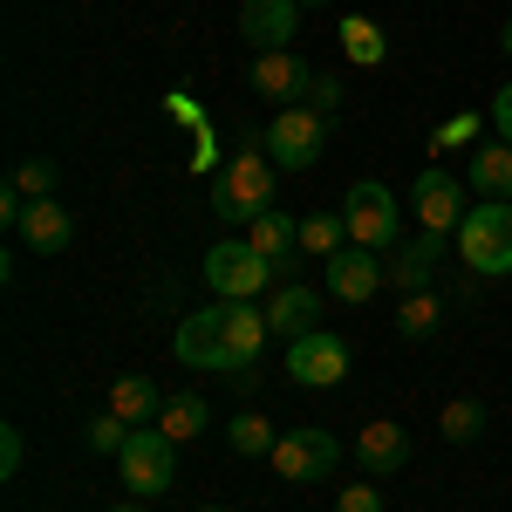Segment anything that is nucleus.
<instances>
[{
  "label": "nucleus",
  "mask_w": 512,
  "mask_h": 512,
  "mask_svg": "<svg viewBox=\"0 0 512 512\" xmlns=\"http://www.w3.org/2000/svg\"><path fill=\"white\" fill-rule=\"evenodd\" d=\"M321 301L315 287H301V280H287V287H274V301H267V328H274L280 342H301V335H315L321 328Z\"/></svg>",
  "instance_id": "2eb2a0df"
},
{
  "label": "nucleus",
  "mask_w": 512,
  "mask_h": 512,
  "mask_svg": "<svg viewBox=\"0 0 512 512\" xmlns=\"http://www.w3.org/2000/svg\"><path fill=\"white\" fill-rule=\"evenodd\" d=\"M274 171L280 164L267 158V144L246 137L233 158L219 164V178H212V212H219L226 226H253L260 212H274Z\"/></svg>",
  "instance_id": "f257e3e1"
},
{
  "label": "nucleus",
  "mask_w": 512,
  "mask_h": 512,
  "mask_svg": "<svg viewBox=\"0 0 512 512\" xmlns=\"http://www.w3.org/2000/svg\"><path fill=\"white\" fill-rule=\"evenodd\" d=\"M246 239H253L274 267H287V260H294V246H301V219H287V212L274 205V212H260V219L246 226Z\"/></svg>",
  "instance_id": "412c9836"
},
{
  "label": "nucleus",
  "mask_w": 512,
  "mask_h": 512,
  "mask_svg": "<svg viewBox=\"0 0 512 512\" xmlns=\"http://www.w3.org/2000/svg\"><path fill=\"white\" fill-rule=\"evenodd\" d=\"M287 376H294L301 390H335V383L349 376V342H342L335 328H315V335L287 342Z\"/></svg>",
  "instance_id": "6e6552de"
},
{
  "label": "nucleus",
  "mask_w": 512,
  "mask_h": 512,
  "mask_svg": "<svg viewBox=\"0 0 512 512\" xmlns=\"http://www.w3.org/2000/svg\"><path fill=\"white\" fill-rule=\"evenodd\" d=\"M21 246H35V253H62L69 239H76V219H69V205H55V198H28V212H21Z\"/></svg>",
  "instance_id": "f3484780"
},
{
  "label": "nucleus",
  "mask_w": 512,
  "mask_h": 512,
  "mask_svg": "<svg viewBox=\"0 0 512 512\" xmlns=\"http://www.w3.org/2000/svg\"><path fill=\"white\" fill-rule=\"evenodd\" d=\"M465 198H472V185L431 164V171H417V192H410V212H417V226H424V233H458V226H465V212H472Z\"/></svg>",
  "instance_id": "1a4fd4ad"
},
{
  "label": "nucleus",
  "mask_w": 512,
  "mask_h": 512,
  "mask_svg": "<svg viewBox=\"0 0 512 512\" xmlns=\"http://www.w3.org/2000/svg\"><path fill=\"white\" fill-rule=\"evenodd\" d=\"M308 110H321V117H328V110H342V82H335V76H315V89H308Z\"/></svg>",
  "instance_id": "2f4dec72"
},
{
  "label": "nucleus",
  "mask_w": 512,
  "mask_h": 512,
  "mask_svg": "<svg viewBox=\"0 0 512 512\" xmlns=\"http://www.w3.org/2000/svg\"><path fill=\"white\" fill-rule=\"evenodd\" d=\"M335 458H342V444L321 431V424H294V431H280L267 465H274L280 485H315V478L335 472Z\"/></svg>",
  "instance_id": "423d86ee"
},
{
  "label": "nucleus",
  "mask_w": 512,
  "mask_h": 512,
  "mask_svg": "<svg viewBox=\"0 0 512 512\" xmlns=\"http://www.w3.org/2000/svg\"><path fill=\"white\" fill-rule=\"evenodd\" d=\"M7 185H14L21 198H55V164H48V158H21Z\"/></svg>",
  "instance_id": "cd10ccee"
},
{
  "label": "nucleus",
  "mask_w": 512,
  "mask_h": 512,
  "mask_svg": "<svg viewBox=\"0 0 512 512\" xmlns=\"http://www.w3.org/2000/svg\"><path fill=\"white\" fill-rule=\"evenodd\" d=\"M267 158L280 164V171H315V158L328 151V117L321 110H308V103H294V110H280L274 123H267Z\"/></svg>",
  "instance_id": "39448f33"
},
{
  "label": "nucleus",
  "mask_w": 512,
  "mask_h": 512,
  "mask_svg": "<svg viewBox=\"0 0 512 512\" xmlns=\"http://www.w3.org/2000/svg\"><path fill=\"white\" fill-rule=\"evenodd\" d=\"M444 239H451V233H417V239H403V246H396L390 280L403 287V294H424V287H431L437 260H444Z\"/></svg>",
  "instance_id": "a211bd4d"
},
{
  "label": "nucleus",
  "mask_w": 512,
  "mask_h": 512,
  "mask_svg": "<svg viewBox=\"0 0 512 512\" xmlns=\"http://www.w3.org/2000/svg\"><path fill=\"white\" fill-rule=\"evenodd\" d=\"M267 335H274V328H267V308H260V301H226V349H233V376L260 362Z\"/></svg>",
  "instance_id": "dca6fc26"
},
{
  "label": "nucleus",
  "mask_w": 512,
  "mask_h": 512,
  "mask_svg": "<svg viewBox=\"0 0 512 512\" xmlns=\"http://www.w3.org/2000/svg\"><path fill=\"white\" fill-rule=\"evenodd\" d=\"M110 512H144V506H137V499H130V506H110Z\"/></svg>",
  "instance_id": "c9c22d12"
},
{
  "label": "nucleus",
  "mask_w": 512,
  "mask_h": 512,
  "mask_svg": "<svg viewBox=\"0 0 512 512\" xmlns=\"http://www.w3.org/2000/svg\"><path fill=\"white\" fill-rule=\"evenodd\" d=\"M349 246V219L342 212H315V219H301V253L308 260H335Z\"/></svg>",
  "instance_id": "4be33fe9"
},
{
  "label": "nucleus",
  "mask_w": 512,
  "mask_h": 512,
  "mask_svg": "<svg viewBox=\"0 0 512 512\" xmlns=\"http://www.w3.org/2000/svg\"><path fill=\"white\" fill-rule=\"evenodd\" d=\"M301 28V0H246L239 7V35L253 48H287Z\"/></svg>",
  "instance_id": "4468645a"
},
{
  "label": "nucleus",
  "mask_w": 512,
  "mask_h": 512,
  "mask_svg": "<svg viewBox=\"0 0 512 512\" xmlns=\"http://www.w3.org/2000/svg\"><path fill=\"white\" fill-rule=\"evenodd\" d=\"M451 239H458V260L478 280H506L512 274V198H478Z\"/></svg>",
  "instance_id": "f03ea898"
},
{
  "label": "nucleus",
  "mask_w": 512,
  "mask_h": 512,
  "mask_svg": "<svg viewBox=\"0 0 512 512\" xmlns=\"http://www.w3.org/2000/svg\"><path fill=\"white\" fill-rule=\"evenodd\" d=\"M342 55H349V62H369V69H376V62L390 55V41H383V28H376L369 14H349V21H342Z\"/></svg>",
  "instance_id": "393cba45"
},
{
  "label": "nucleus",
  "mask_w": 512,
  "mask_h": 512,
  "mask_svg": "<svg viewBox=\"0 0 512 512\" xmlns=\"http://www.w3.org/2000/svg\"><path fill=\"white\" fill-rule=\"evenodd\" d=\"M335 512H383V492H376V485H342Z\"/></svg>",
  "instance_id": "7c9ffc66"
},
{
  "label": "nucleus",
  "mask_w": 512,
  "mask_h": 512,
  "mask_svg": "<svg viewBox=\"0 0 512 512\" xmlns=\"http://www.w3.org/2000/svg\"><path fill=\"white\" fill-rule=\"evenodd\" d=\"M198 512H226V506H198Z\"/></svg>",
  "instance_id": "4c0bfd02"
},
{
  "label": "nucleus",
  "mask_w": 512,
  "mask_h": 512,
  "mask_svg": "<svg viewBox=\"0 0 512 512\" xmlns=\"http://www.w3.org/2000/svg\"><path fill=\"white\" fill-rule=\"evenodd\" d=\"M383 280H390V267H383V253H369V246H342V253L328 260V294H335V301H369Z\"/></svg>",
  "instance_id": "f8f14e48"
},
{
  "label": "nucleus",
  "mask_w": 512,
  "mask_h": 512,
  "mask_svg": "<svg viewBox=\"0 0 512 512\" xmlns=\"http://www.w3.org/2000/svg\"><path fill=\"white\" fill-rule=\"evenodd\" d=\"M437 431L451 437V444H472V437L485 431V403H478V396H451V403L437 410Z\"/></svg>",
  "instance_id": "bb28decb"
},
{
  "label": "nucleus",
  "mask_w": 512,
  "mask_h": 512,
  "mask_svg": "<svg viewBox=\"0 0 512 512\" xmlns=\"http://www.w3.org/2000/svg\"><path fill=\"white\" fill-rule=\"evenodd\" d=\"M110 410H117L130 431H144V424L164 417V390L151 383V376H117V383H110Z\"/></svg>",
  "instance_id": "6ab92c4d"
},
{
  "label": "nucleus",
  "mask_w": 512,
  "mask_h": 512,
  "mask_svg": "<svg viewBox=\"0 0 512 512\" xmlns=\"http://www.w3.org/2000/svg\"><path fill=\"white\" fill-rule=\"evenodd\" d=\"M21 458H28L21 424H0V478H21Z\"/></svg>",
  "instance_id": "c756f323"
},
{
  "label": "nucleus",
  "mask_w": 512,
  "mask_h": 512,
  "mask_svg": "<svg viewBox=\"0 0 512 512\" xmlns=\"http://www.w3.org/2000/svg\"><path fill=\"white\" fill-rule=\"evenodd\" d=\"M205 396H164V417H158V431L171 437V444H192V437H205Z\"/></svg>",
  "instance_id": "5701e85b"
},
{
  "label": "nucleus",
  "mask_w": 512,
  "mask_h": 512,
  "mask_svg": "<svg viewBox=\"0 0 512 512\" xmlns=\"http://www.w3.org/2000/svg\"><path fill=\"white\" fill-rule=\"evenodd\" d=\"M280 267L253 246V239H219L212 253H205V287L219 294V301H260V287L274 280Z\"/></svg>",
  "instance_id": "20e7f679"
},
{
  "label": "nucleus",
  "mask_w": 512,
  "mask_h": 512,
  "mask_svg": "<svg viewBox=\"0 0 512 512\" xmlns=\"http://www.w3.org/2000/svg\"><path fill=\"white\" fill-rule=\"evenodd\" d=\"M246 82H253V96H267V103H280V110H294V103H308L315 69H308L294 48H260L253 69H246Z\"/></svg>",
  "instance_id": "9b49d317"
},
{
  "label": "nucleus",
  "mask_w": 512,
  "mask_h": 512,
  "mask_svg": "<svg viewBox=\"0 0 512 512\" xmlns=\"http://www.w3.org/2000/svg\"><path fill=\"white\" fill-rule=\"evenodd\" d=\"M117 478L130 485V499H164V492L178 485V444H171L158 424L130 431V444L117 451Z\"/></svg>",
  "instance_id": "7ed1b4c3"
},
{
  "label": "nucleus",
  "mask_w": 512,
  "mask_h": 512,
  "mask_svg": "<svg viewBox=\"0 0 512 512\" xmlns=\"http://www.w3.org/2000/svg\"><path fill=\"white\" fill-rule=\"evenodd\" d=\"M342 219H349V246H369V253H390L396 246V192L390 185H376V178H362V185H349V198H342Z\"/></svg>",
  "instance_id": "0eeeda50"
},
{
  "label": "nucleus",
  "mask_w": 512,
  "mask_h": 512,
  "mask_svg": "<svg viewBox=\"0 0 512 512\" xmlns=\"http://www.w3.org/2000/svg\"><path fill=\"white\" fill-rule=\"evenodd\" d=\"M437 321H444V308H437L431 287H424V294H403V308H396V335H403V342H424V335H437Z\"/></svg>",
  "instance_id": "a878e982"
},
{
  "label": "nucleus",
  "mask_w": 512,
  "mask_h": 512,
  "mask_svg": "<svg viewBox=\"0 0 512 512\" xmlns=\"http://www.w3.org/2000/svg\"><path fill=\"white\" fill-rule=\"evenodd\" d=\"M492 137H506V144H512V82L492 96Z\"/></svg>",
  "instance_id": "473e14b6"
},
{
  "label": "nucleus",
  "mask_w": 512,
  "mask_h": 512,
  "mask_svg": "<svg viewBox=\"0 0 512 512\" xmlns=\"http://www.w3.org/2000/svg\"><path fill=\"white\" fill-rule=\"evenodd\" d=\"M301 7H328V0H301Z\"/></svg>",
  "instance_id": "e433bc0d"
},
{
  "label": "nucleus",
  "mask_w": 512,
  "mask_h": 512,
  "mask_svg": "<svg viewBox=\"0 0 512 512\" xmlns=\"http://www.w3.org/2000/svg\"><path fill=\"white\" fill-rule=\"evenodd\" d=\"M355 458H362V472H369V478L403 472V465H410V431L390 424V417H369L362 437H355Z\"/></svg>",
  "instance_id": "ddd939ff"
},
{
  "label": "nucleus",
  "mask_w": 512,
  "mask_h": 512,
  "mask_svg": "<svg viewBox=\"0 0 512 512\" xmlns=\"http://www.w3.org/2000/svg\"><path fill=\"white\" fill-rule=\"evenodd\" d=\"M437 144H478V117H451L437 130Z\"/></svg>",
  "instance_id": "72a5a7b5"
},
{
  "label": "nucleus",
  "mask_w": 512,
  "mask_h": 512,
  "mask_svg": "<svg viewBox=\"0 0 512 512\" xmlns=\"http://www.w3.org/2000/svg\"><path fill=\"white\" fill-rule=\"evenodd\" d=\"M171 349H178L185 369H226V376H233V349H226V301H212V308H198V315L178 321Z\"/></svg>",
  "instance_id": "9d476101"
},
{
  "label": "nucleus",
  "mask_w": 512,
  "mask_h": 512,
  "mask_svg": "<svg viewBox=\"0 0 512 512\" xmlns=\"http://www.w3.org/2000/svg\"><path fill=\"white\" fill-rule=\"evenodd\" d=\"M226 444H233L239 458H274V444H280V431L260 417V410H239L233 424H226Z\"/></svg>",
  "instance_id": "b1692460"
},
{
  "label": "nucleus",
  "mask_w": 512,
  "mask_h": 512,
  "mask_svg": "<svg viewBox=\"0 0 512 512\" xmlns=\"http://www.w3.org/2000/svg\"><path fill=\"white\" fill-rule=\"evenodd\" d=\"M499 48H506V55H512V21H506V28H499Z\"/></svg>",
  "instance_id": "f704fd0d"
},
{
  "label": "nucleus",
  "mask_w": 512,
  "mask_h": 512,
  "mask_svg": "<svg viewBox=\"0 0 512 512\" xmlns=\"http://www.w3.org/2000/svg\"><path fill=\"white\" fill-rule=\"evenodd\" d=\"M82 437H89V451H96V458H117L123 444H130V424H123L117 410H103V417H96V424H89Z\"/></svg>",
  "instance_id": "c85d7f7f"
},
{
  "label": "nucleus",
  "mask_w": 512,
  "mask_h": 512,
  "mask_svg": "<svg viewBox=\"0 0 512 512\" xmlns=\"http://www.w3.org/2000/svg\"><path fill=\"white\" fill-rule=\"evenodd\" d=\"M465 185H472L478 198H512V144H506V137H492V144H478V151H472Z\"/></svg>",
  "instance_id": "aec40b11"
}]
</instances>
